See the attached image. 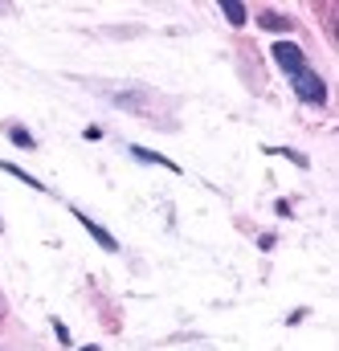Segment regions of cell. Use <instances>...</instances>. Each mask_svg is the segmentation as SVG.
<instances>
[{
	"instance_id": "9c48e42d",
	"label": "cell",
	"mask_w": 339,
	"mask_h": 351,
	"mask_svg": "<svg viewBox=\"0 0 339 351\" xmlns=\"http://www.w3.org/2000/svg\"><path fill=\"white\" fill-rule=\"evenodd\" d=\"M54 335H58L62 343H70V331H66V323H58V319H54Z\"/></svg>"
},
{
	"instance_id": "7a4b0ae2",
	"label": "cell",
	"mask_w": 339,
	"mask_h": 351,
	"mask_svg": "<svg viewBox=\"0 0 339 351\" xmlns=\"http://www.w3.org/2000/svg\"><path fill=\"white\" fill-rule=\"evenodd\" d=\"M270 58L278 62V70L286 74V78H294L299 70H307V53L294 45V41H274V49H270Z\"/></svg>"
},
{
	"instance_id": "ba28073f",
	"label": "cell",
	"mask_w": 339,
	"mask_h": 351,
	"mask_svg": "<svg viewBox=\"0 0 339 351\" xmlns=\"http://www.w3.org/2000/svg\"><path fill=\"white\" fill-rule=\"evenodd\" d=\"M8 139H12V143H16V147H25V152H33V147H37V139H33V135H29V131H25V127H16V123H12V127H8Z\"/></svg>"
},
{
	"instance_id": "8fae6325",
	"label": "cell",
	"mask_w": 339,
	"mask_h": 351,
	"mask_svg": "<svg viewBox=\"0 0 339 351\" xmlns=\"http://www.w3.org/2000/svg\"><path fill=\"white\" fill-rule=\"evenodd\" d=\"M78 351H98V343H86V348H78Z\"/></svg>"
},
{
	"instance_id": "6da1fadb",
	"label": "cell",
	"mask_w": 339,
	"mask_h": 351,
	"mask_svg": "<svg viewBox=\"0 0 339 351\" xmlns=\"http://www.w3.org/2000/svg\"><path fill=\"white\" fill-rule=\"evenodd\" d=\"M290 82H294V94H299L303 102H311V106H327V82H323L311 66H307V70H299Z\"/></svg>"
},
{
	"instance_id": "5b68a950",
	"label": "cell",
	"mask_w": 339,
	"mask_h": 351,
	"mask_svg": "<svg viewBox=\"0 0 339 351\" xmlns=\"http://www.w3.org/2000/svg\"><path fill=\"white\" fill-rule=\"evenodd\" d=\"M257 25H261V29H270V33H290V29H294V21H290V16H282V12H270V8H261Z\"/></svg>"
},
{
	"instance_id": "8992f818",
	"label": "cell",
	"mask_w": 339,
	"mask_h": 351,
	"mask_svg": "<svg viewBox=\"0 0 339 351\" xmlns=\"http://www.w3.org/2000/svg\"><path fill=\"white\" fill-rule=\"evenodd\" d=\"M0 172H8V176H16V180H21V184H29V188H37V192H45V184H41V180H37V176H29V172H21V168H12V164H4V160H0Z\"/></svg>"
},
{
	"instance_id": "277c9868",
	"label": "cell",
	"mask_w": 339,
	"mask_h": 351,
	"mask_svg": "<svg viewBox=\"0 0 339 351\" xmlns=\"http://www.w3.org/2000/svg\"><path fill=\"white\" fill-rule=\"evenodd\" d=\"M131 156L139 160V164H156V168H168V172H180V164L168 160V156H160V152H148V147H139V143H131Z\"/></svg>"
},
{
	"instance_id": "7c38bea8",
	"label": "cell",
	"mask_w": 339,
	"mask_h": 351,
	"mask_svg": "<svg viewBox=\"0 0 339 351\" xmlns=\"http://www.w3.org/2000/svg\"><path fill=\"white\" fill-rule=\"evenodd\" d=\"M0 315H4V302H0Z\"/></svg>"
},
{
	"instance_id": "3957f363",
	"label": "cell",
	"mask_w": 339,
	"mask_h": 351,
	"mask_svg": "<svg viewBox=\"0 0 339 351\" xmlns=\"http://www.w3.org/2000/svg\"><path fill=\"white\" fill-rule=\"evenodd\" d=\"M74 217H78V225H82L86 233H90V237H94V241H98V245L106 250V254H119V241H115V237H110V233H106L102 225H94V221H90L86 213H78V208H74Z\"/></svg>"
},
{
	"instance_id": "52a82bcc",
	"label": "cell",
	"mask_w": 339,
	"mask_h": 351,
	"mask_svg": "<svg viewBox=\"0 0 339 351\" xmlns=\"http://www.w3.org/2000/svg\"><path fill=\"white\" fill-rule=\"evenodd\" d=\"M221 12H225V21H229L233 29H242V25H246V8H242V4H233V0H225V4H221Z\"/></svg>"
},
{
	"instance_id": "30bf717a",
	"label": "cell",
	"mask_w": 339,
	"mask_h": 351,
	"mask_svg": "<svg viewBox=\"0 0 339 351\" xmlns=\"http://www.w3.org/2000/svg\"><path fill=\"white\" fill-rule=\"evenodd\" d=\"M257 250H274V233H261L257 237Z\"/></svg>"
}]
</instances>
